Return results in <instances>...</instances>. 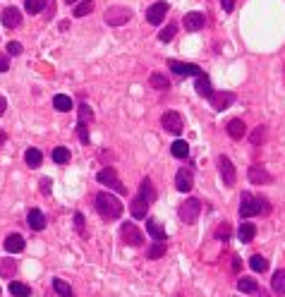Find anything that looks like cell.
<instances>
[{"instance_id": "obj_1", "label": "cell", "mask_w": 285, "mask_h": 297, "mask_svg": "<svg viewBox=\"0 0 285 297\" xmlns=\"http://www.w3.org/2000/svg\"><path fill=\"white\" fill-rule=\"evenodd\" d=\"M268 216L271 204L266 197H254L252 192H242L240 199V218H252V216Z\"/></svg>"}, {"instance_id": "obj_2", "label": "cell", "mask_w": 285, "mask_h": 297, "mask_svg": "<svg viewBox=\"0 0 285 297\" xmlns=\"http://www.w3.org/2000/svg\"><path fill=\"white\" fill-rule=\"evenodd\" d=\"M96 211L106 220H115L122 216V204L118 197H113L110 192H99L96 194Z\"/></svg>"}, {"instance_id": "obj_3", "label": "cell", "mask_w": 285, "mask_h": 297, "mask_svg": "<svg viewBox=\"0 0 285 297\" xmlns=\"http://www.w3.org/2000/svg\"><path fill=\"white\" fill-rule=\"evenodd\" d=\"M199 213H201V201L199 199H187V201H182L180 204V211H177V216H180V220H185L187 225H192V223H197Z\"/></svg>"}, {"instance_id": "obj_4", "label": "cell", "mask_w": 285, "mask_h": 297, "mask_svg": "<svg viewBox=\"0 0 285 297\" xmlns=\"http://www.w3.org/2000/svg\"><path fill=\"white\" fill-rule=\"evenodd\" d=\"M130 20H132V10L125 8V5H113V8L106 10V24H110V27H122Z\"/></svg>"}, {"instance_id": "obj_5", "label": "cell", "mask_w": 285, "mask_h": 297, "mask_svg": "<svg viewBox=\"0 0 285 297\" xmlns=\"http://www.w3.org/2000/svg\"><path fill=\"white\" fill-rule=\"evenodd\" d=\"M96 180H99L101 185H108L110 189H115L118 194H127V187L120 182V177H118V173H115V168H103L99 175H96Z\"/></svg>"}, {"instance_id": "obj_6", "label": "cell", "mask_w": 285, "mask_h": 297, "mask_svg": "<svg viewBox=\"0 0 285 297\" xmlns=\"http://www.w3.org/2000/svg\"><path fill=\"white\" fill-rule=\"evenodd\" d=\"M168 67H170V72H175L180 77H199V75H204V70L194 63H180V60H168Z\"/></svg>"}, {"instance_id": "obj_7", "label": "cell", "mask_w": 285, "mask_h": 297, "mask_svg": "<svg viewBox=\"0 0 285 297\" xmlns=\"http://www.w3.org/2000/svg\"><path fill=\"white\" fill-rule=\"evenodd\" d=\"M218 170H220V177H223V182H225V187H235V182H237V170H235V165L228 156H220L218 158Z\"/></svg>"}, {"instance_id": "obj_8", "label": "cell", "mask_w": 285, "mask_h": 297, "mask_svg": "<svg viewBox=\"0 0 285 297\" xmlns=\"http://www.w3.org/2000/svg\"><path fill=\"white\" fill-rule=\"evenodd\" d=\"M120 235H122V240H125V244H130V247H142L144 244V232L134 223H125L120 228Z\"/></svg>"}, {"instance_id": "obj_9", "label": "cell", "mask_w": 285, "mask_h": 297, "mask_svg": "<svg viewBox=\"0 0 285 297\" xmlns=\"http://www.w3.org/2000/svg\"><path fill=\"white\" fill-rule=\"evenodd\" d=\"M161 125H163L165 132L180 134L182 132V115H180L177 110H165L163 118H161Z\"/></svg>"}, {"instance_id": "obj_10", "label": "cell", "mask_w": 285, "mask_h": 297, "mask_svg": "<svg viewBox=\"0 0 285 297\" xmlns=\"http://www.w3.org/2000/svg\"><path fill=\"white\" fill-rule=\"evenodd\" d=\"M168 10H170V5H168L165 0L154 3L151 8H146V22L149 24H161L165 20V15H168Z\"/></svg>"}, {"instance_id": "obj_11", "label": "cell", "mask_w": 285, "mask_h": 297, "mask_svg": "<svg viewBox=\"0 0 285 297\" xmlns=\"http://www.w3.org/2000/svg\"><path fill=\"white\" fill-rule=\"evenodd\" d=\"M208 103H211V108L213 110H225L228 106H232L235 103V94L232 91H213V96L208 99Z\"/></svg>"}, {"instance_id": "obj_12", "label": "cell", "mask_w": 285, "mask_h": 297, "mask_svg": "<svg viewBox=\"0 0 285 297\" xmlns=\"http://www.w3.org/2000/svg\"><path fill=\"white\" fill-rule=\"evenodd\" d=\"M175 187L180 192H189V189L194 187V173H192V168H180L175 173Z\"/></svg>"}, {"instance_id": "obj_13", "label": "cell", "mask_w": 285, "mask_h": 297, "mask_svg": "<svg viewBox=\"0 0 285 297\" xmlns=\"http://www.w3.org/2000/svg\"><path fill=\"white\" fill-rule=\"evenodd\" d=\"M247 177H249L252 185H266V182L273 180V175H271L266 168H261V165H252V168L247 170Z\"/></svg>"}, {"instance_id": "obj_14", "label": "cell", "mask_w": 285, "mask_h": 297, "mask_svg": "<svg viewBox=\"0 0 285 297\" xmlns=\"http://www.w3.org/2000/svg\"><path fill=\"white\" fill-rule=\"evenodd\" d=\"M204 24H206L204 12H187L185 15V29L187 32H199V29H204Z\"/></svg>"}, {"instance_id": "obj_15", "label": "cell", "mask_w": 285, "mask_h": 297, "mask_svg": "<svg viewBox=\"0 0 285 297\" xmlns=\"http://www.w3.org/2000/svg\"><path fill=\"white\" fill-rule=\"evenodd\" d=\"M225 130H228V137L237 142V139H242V137L247 134V125H244L240 118H232V120L225 125Z\"/></svg>"}, {"instance_id": "obj_16", "label": "cell", "mask_w": 285, "mask_h": 297, "mask_svg": "<svg viewBox=\"0 0 285 297\" xmlns=\"http://www.w3.org/2000/svg\"><path fill=\"white\" fill-rule=\"evenodd\" d=\"M3 24H5L8 29L20 27V24H22V12L17 10V8H5V10H3Z\"/></svg>"}, {"instance_id": "obj_17", "label": "cell", "mask_w": 285, "mask_h": 297, "mask_svg": "<svg viewBox=\"0 0 285 297\" xmlns=\"http://www.w3.org/2000/svg\"><path fill=\"white\" fill-rule=\"evenodd\" d=\"M3 247H5V252L8 254H20L24 249V237L22 235H17V232H12V235L5 237V244H3Z\"/></svg>"}, {"instance_id": "obj_18", "label": "cell", "mask_w": 285, "mask_h": 297, "mask_svg": "<svg viewBox=\"0 0 285 297\" xmlns=\"http://www.w3.org/2000/svg\"><path fill=\"white\" fill-rule=\"evenodd\" d=\"M146 232L154 237L156 242H165V237H168V235H165V228L156 218H146Z\"/></svg>"}, {"instance_id": "obj_19", "label": "cell", "mask_w": 285, "mask_h": 297, "mask_svg": "<svg viewBox=\"0 0 285 297\" xmlns=\"http://www.w3.org/2000/svg\"><path fill=\"white\" fill-rule=\"evenodd\" d=\"M139 197L146 201V204H154L156 201V189H154V182L149 180V177H144L142 182H139Z\"/></svg>"}, {"instance_id": "obj_20", "label": "cell", "mask_w": 285, "mask_h": 297, "mask_svg": "<svg viewBox=\"0 0 285 297\" xmlns=\"http://www.w3.org/2000/svg\"><path fill=\"white\" fill-rule=\"evenodd\" d=\"M27 223H29V228H32V230L39 232V230H44V228H46V216L39 209H32L29 213H27Z\"/></svg>"}, {"instance_id": "obj_21", "label": "cell", "mask_w": 285, "mask_h": 297, "mask_svg": "<svg viewBox=\"0 0 285 297\" xmlns=\"http://www.w3.org/2000/svg\"><path fill=\"white\" fill-rule=\"evenodd\" d=\"M146 211H149V204H146V201L137 194V197L132 199V204H130L132 218H146Z\"/></svg>"}, {"instance_id": "obj_22", "label": "cell", "mask_w": 285, "mask_h": 297, "mask_svg": "<svg viewBox=\"0 0 285 297\" xmlns=\"http://www.w3.org/2000/svg\"><path fill=\"white\" fill-rule=\"evenodd\" d=\"M237 237H240L242 244L252 242L254 237H256V225H254V223H242L240 230H237Z\"/></svg>"}, {"instance_id": "obj_23", "label": "cell", "mask_w": 285, "mask_h": 297, "mask_svg": "<svg viewBox=\"0 0 285 297\" xmlns=\"http://www.w3.org/2000/svg\"><path fill=\"white\" fill-rule=\"evenodd\" d=\"M194 87H197L199 96H204V99H211V96H213V89H211V82H208L206 75H199L197 82H194Z\"/></svg>"}, {"instance_id": "obj_24", "label": "cell", "mask_w": 285, "mask_h": 297, "mask_svg": "<svg viewBox=\"0 0 285 297\" xmlns=\"http://www.w3.org/2000/svg\"><path fill=\"white\" fill-rule=\"evenodd\" d=\"M17 271V261L10 259V256H5V259H0V278H12Z\"/></svg>"}, {"instance_id": "obj_25", "label": "cell", "mask_w": 285, "mask_h": 297, "mask_svg": "<svg viewBox=\"0 0 285 297\" xmlns=\"http://www.w3.org/2000/svg\"><path fill=\"white\" fill-rule=\"evenodd\" d=\"M24 163L29 165V168H39V165L44 163V154H41L39 149H27V154H24Z\"/></svg>"}, {"instance_id": "obj_26", "label": "cell", "mask_w": 285, "mask_h": 297, "mask_svg": "<svg viewBox=\"0 0 285 297\" xmlns=\"http://www.w3.org/2000/svg\"><path fill=\"white\" fill-rule=\"evenodd\" d=\"M271 290H273L275 295H285V268H280V271H275V273H273Z\"/></svg>"}, {"instance_id": "obj_27", "label": "cell", "mask_w": 285, "mask_h": 297, "mask_svg": "<svg viewBox=\"0 0 285 297\" xmlns=\"http://www.w3.org/2000/svg\"><path fill=\"white\" fill-rule=\"evenodd\" d=\"M170 154L175 156V158H187L189 156V144L185 139H175L173 146H170Z\"/></svg>"}, {"instance_id": "obj_28", "label": "cell", "mask_w": 285, "mask_h": 297, "mask_svg": "<svg viewBox=\"0 0 285 297\" xmlns=\"http://www.w3.org/2000/svg\"><path fill=\"white\" fill-rule=\"evenodd\" d=\"M94 12V0H79L77 5H75V17H87V15H91Z\"/></svg>"}, {"instance_id": "obj_29", "label": "cell", "mask_w": 285, "mask_h": 297, "mask_svg": "<svg viewBox=\"0 0 285 297\" xmlns=\"http://www.w3.org/2000/svg\"><path fill=\"white\" fill-rule=\"evenodd\" d=\"M53 108L60 110V113H67V110H72V99L65 96V94H58L53 99Z\"/></svg>"}, {"instance_id": "obj_30", "label": "cell", "mask_w": 285, "mask_h": 297, "mask_svg": "<svg viewBox=\"0 0 285 297\" xmlns=\"http://www.w3.org/2000/svg\"><path fill=\"white\" fill-rule=\"evenodd\" d=\"M237 290H240V292H256L259 285H256V280H254V278H249V275H242L240 280H237Z\"/></svg>"}, {"instance_id": "obj_31", "label": "cell", "mask_w": 285, "mask_h": 297, "mask_svg": "<svg viewBox=\"0 0 285 297\" xmlns=\"http://www.w3.org/2000/svg\"><path fill=\"white\" fill-rule=\"evenodd\" d=\"M53 161L58 165L70 163V149H67V146H55L53 149Z\"/></svg>"}, {"instance_id": "obj_32", "label": "cell", "mask_w": 285, "mask_h": 297, "mask_svg": "<svg viewBox=\"0 0 285 297\" xmlns=\"http://www.w3.org/2000/svg\"><path fill=\"white\" fill-rule=\"evenodd\" d=\"M149 84H151L154 89H161V91H165V89L170 87L168 77H165V75H161V72H154V75L149 77Z\"/></svg>"}, {"instance_id": "obj_33", "label": "cell", "mask_w": 285, "mask_h": 297, "mask_svg": "<svg viewBox=\"0 0 285 297\" xmlns=\"http://www.w3.org/2000/svg\"><path fill=\"white\" fill-rule=\"evenodd\" d=\"M249 266H252V271H256V273H266L268 271V261L263 256H259V254H254L252 259H249Z\"/></svg>"}, {"instance_id": "obj_34", "label": "cell", "mask_w": 285, "mask_h": 297, "mask_svg": "<svg viewBox=\"0 0 285 297\" xmlns=\"http://www.w3.org/2000/svg\"><path fill=\"white\" fill-rule=\"evenodd\" d=\"M77 115H79V122H82V125H91V122H94V110L89 108V103H82V106H79Z\"/></svg>"}, {"instance_id": "obj_35", "label": "cell", "mask_w": 285, "mask_h": 297, "mask_svg": "<svg viewBox=\"0 0 285 297\" xmlns=\"http://www.w3.org/2000/svg\"><path fill=\"white\" fill-rule=\"evenodd\" d=\"M10 292L15 297H29V295H32V287L27 285V283H15V280H12V283H10Z\"/></svg>"}, {"instance_id": "obj_36", "label": "cell", "mask_w": 285, "mask_h": 297, "mask_svg": "<svg viewBox=\"0 0 285 297\" xmlns=\"http://www.w3.org/2000/svg\"><path fill=\"white\" fill-rule=\"evenodd\" d=\"M175 32H177L175 24H168L165 29H161V32H158V41H161V44H170V41L175 39Z\"/></svg>"}, {"instance_id": "obj_37", "label": "cell", "mask_w": 285, "mask_h": 297, "mask_svg": "<svg viewBox=\"0 0 285 297\" xmlns=\"http://www.w3.org/2000/svg\"><path fill=\"white\" fill-rule=\"evenodd\" d=\"M46 3L48 0H24V10L29 15H36V12H41L46 8Z\"/></svg>"}, {"instance_id": "obj_38", "label": "cell", "mask_w": 285, "mask_h": 297, "mask_svg": "<svg viewBox=\"0 0 285 297\" xmlns=\"http://www.w3.org/2000/svg\"><path fill=\"white\" fill-rule=\"evenodd\" d=\"M53 287H55V292L60 297H72V287L67 285L65 280H60V278H53Z\"/></svg>"}, {"instance_id": "obj_39", "label": "cell", "mask_w": 285, "mask_h": 297, "mask_svg": "<svg viewBox=\"0 0 285 297\" xmlns=\"http://www.w3.org/2000/svg\"><path fill=\"white\" fill-rule=\"evenodd\" d=\"M165 254V244L163 242H156L149 247V252H146V259H161Z\"/></svg>"}, {"instance_id": "obj_40", "label": "cell", "mask_w": 285, "mask_h": 297, "mask_svg": "<svg viewBox=\"0 0 285 297\" xmlns=\"http://www.w3.org/2000/svg\"><path fill=\"white\" fill-rule=\"evenodd\" d=\"M230 235H232L230 223H220L218 228H216V237H218V240H223V242H228V240H230Z\"/></svg>"}, {"instance_id": "obj_41", "label": "cell", "mask_w": 285, "mask_h": 297, "mask_svg": "<svg viewBox=\"0 0 285 297\" xmlns=\"http://www.w3.org/2000/svg\"><path fill=\"white\" fill-rule=\"evenodd\" d=\"M263 139H266V127L263 125H259V127H254V132L249 134V142L256 146V144H261Z\"/></svg>"}, {"instance_id": "obj_42", "label": "cell", "mask_w": 285, "mask_h": 297, "mask_svg": "<svg viewBox=\"0 0 285 297\" xmlns=\"http://www.w3.org/2000/svg\"><path fill=\"white\" fill-rule=\"evenodd\" d=\"M77 134H79V142L89 144V125H82V122H77Z\"/></svg>"}, {"instance_id": "obj_43", "label": "cell", "mask_w": 285, "mask_h": 297, "mask_svg": "<svg viewBox=\"0 0 285 297\" xmlns=\"http://www.w3.org/2000/svg\"><path fill=\"white\" fill-rule=\"evenodd\" d=\"M5 51H8V55H20L22 53V44L20 41H8Z\"/></svg>"}, {"instance_id": "obj_44", "label": "cell", "mask_w": 285, "mask_h": 297, "mask_svg": "<svg viewBox=\"0 0 285 297\" xmlns=\"http://www.w3.org/2000/svg\"><path fill=\"white\" fill-rule=\"evenodd\" d=\"M75 230H77L79 235H87V232H84V216H82V213H75Z\"/></svg>"}, {"instance_id": "obj_45", "label": "cell", "mask_w": 285, "mask_h": 297, "mask_svg": "<svg viewBox=\"0 0 285 297\" xmlns=\"http://www.w3.org/2000/svg\"><path fill=\"white\" fill-rule=\"evenodd\" d=\"M51 187H53V182H51V177H41V192H44L46 197L51 194Z\"/></svg>"}, {"instance_id": "obj_46", "label": "cell", "mask_w": 285, "mask_h": 297, "mask_svg": "<svg viewBox=\"0 0 285 297\" xmlns=\"http://www.w3.org/2000/svg\"><path fill=\"white\" fill-rule=\"evenodd\" d=\"M8 67H10V58L8 53H0V72H8Z\"/></svg>"}, {"instance_id": "obj_47", "label": "cell", "mask_w": 285, "mask_h": 297, "mask_svg": "<svg viewBox=\"0 0 285 297\" xmlns=\"http://www.w3.org/2000/svg\"><path fill=\"white\" fill-rule=\"evenodd\" d=\"M220 5H223V10H225V12L235 10V0H220Z\"/></svg>"}, {"instance_id": "obj_48", "label": "cell", "mask_w": 285, "mask_h": 297, "mask_svg": "<svg viewBox=\"0 0 285 297\" xmlns=\"http://www.w3.org/2000/svg\"><path fill=\"white\" fill-rule=\"evenodd\" d=\"M5 110H8V99H5V96H0V115H3Z\"/></svg>"}, {"instance_id": "obj_49", "label": "cell", "mask_w": 285, "mask_h": 297, "mask_svg": "<svg viewBox=\"0 0 285 297\" xmlns=\"http://www.w3.org/2000/svg\"><path fill=\"white\" fill-rule=\"evenodd\" d=\"M232 271H240V259L237 256H232Z\"/></svg>"}, {"instance_id": "obj_50", "label": "cell", "mask_w": 285, "mask_h": 297, "mask_svg": "<svg viewBox=\"0 0 285 297\" xmlns=\"http://www.w3.org/2000/svg\"><path fill=\"white\" fill-rule=\"evenodd\" d=\"M5 142H8V134H5V132H3V130H0V146H3V144H5Z\"/></svg>"}, {"instance_id": "obj_51", "label": "cell", "mask_w": 285, "mask_h": 297, "mask_svg": "<svg viewBox=\"0 0 285 297\" xmlns=\"http://www.w3.org/2000/svg\"><path fill=\"white\" fill-rule=\"evenodd\" d=\"M65 3H67V5H77L79 0H65Z\"/></svg>"}]
</instances>
